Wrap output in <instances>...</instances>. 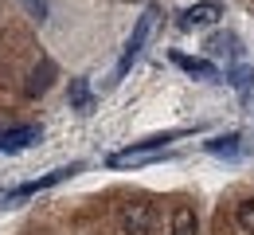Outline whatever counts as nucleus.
<instances>
[{
    "instance_id": "20e7f679",
    "label": "nucleus",
    "mask_w": 254,
    "mask_h": 235,
    "mask_svg": "<svg viewBox=\"0 0 254 235\" xmlns=\"http://www.w3.org/2000/svg\"><path fill=\"white\" fill-rule=\"evenodd\" d=\"M74 172H82V165H78V161H74V165H66V168H55V172L39 176V180H32V184H20V188H12V204L24 200V196H32V192H43V188L59 184V180H66V176H74Z\"/></svg>"
},
{
    "instance_id": "423d86ee",
    "label": "nucleus",
    "mask_w": 254,
    "mask_h": 235,
    "mask_svg": "<svg viewBox=\"0 0 254 235\" xmlns=\"http://www.w3.org/2000/svg\"><path fill=\"white\" fill-rule=\"evenodd\" d=\"M43 137V130L39 126H20V130H4L0 134V149L4 153H16V149H28L32 141H39Z\"/></svg>"
},
{
    "instance_id": "39448f33",
    "label": "nucleus",
    "mask_w": 254,
    "mask_h": 235,
    "mask_svg": "<svg viewBox=\"0 0 254 235\" xmlns=\"http://www.w3.org/2000/svg\"><path fill=\"white\" fill-rule=\"evenodd\" d=\"M223 16V4H215V0H203V4H191L188 12L180 16V28L184 32H191V28H203V24H215Z\"/></svg>"
},
{
    "instance_id": "1a4fd4ad",
    "label": "nucleus",
    "mask_w": 254,
    "mask_h": 235,
    "mask_svg": "<svg viewBox=\"0 0 254 235\" xmlns=\"http://www.w3.org/2000/svg\"><path fill=\"white\" fill-rule=\"evenodd\" d=\"M172 63H176L180 71H188V75H199V78H219L215 63H207V59H191V55H172Z\"/></svg>"
},
{
    "instance_id": "7ed1b4c3",
    "label": "nucleus",
    "mask_w": 254,
    "mask_h": 235,
    "mask_svg": "<svg viewBox=\"0 0 254 235\" xmlns=\"http://www.w3.org/2000/svg\"><path fill=\"white\" fill-rule=\"evenodd\" d=\"M153 224H157V212H153V204L145 200H129L122 208V228L129 235H149L153 232Z\"/></svg>"
},
{
    "instance_id": "f03ea898",
    "label": "nucleus",
    "mask_w": 254,
    "mask_h": 235,
    "mask_svg": "<svg viewBox=\"0 0 254 235\" xmlns=\"http://www.w3.org/2000/svg\"><path fill=\"white\" fill-rule=\"evenodd\" d=\"M157 16H160L157 8H149V12L137 20V28L129 35V43H126V51H122V59H118V67H114V78H110V82H122V78H126V71L133 67V59H137V51H141V43H145V35H149V28H153Z\"/></svg>"
},
{
    "instance_id": "f257e3e1",
    "label": "nucleus",
    "mask_w": 254,
    "mask_h": 235,
    "mask_svg": "<svg viewBox=\"0 0 254 235\" xmlns=\"http://www.w3.org/2000/svg\"><path fill=\"white\" fill-rule=\"evenodd\" d=\"M176 134H160V137H149V141H141V145H133V149H122V153H114L106 165L110 168H126V165H145V161H157L160 149L168 145Z\"/></svg>"
},
{
    "instance_id": "f8f14e48",
    "label": "nucleus",
    "mask_w": 254,
    "mask_h": 235,
    "mask_svg": "<svg viewBox=\"0 0 254 235\" xmlns=\"http://www.w3.org/2000/svg\"><path fill=\"white\" fill-rule=\"evenodd\" d=\"M235 220H239V228H243L247 235H254V200H243V204H239Z\"/></svg>"
},
{
    "instance_id": "9d476101",
    "label": "nucleus",
    "mask_w": 254,
    "mask_h": 235,
    "mask_svg": "<svg viewBox=\"0 0 254 235\" xmlns=\"http://www.w3.org/2000/svg\"><path fill=\"white\" fill-rule=\"evenodd\" d=\"M70 102L78 114H90L94 110V98H90V82L86 78H70Z\"/></svg>"
},
{
    "instance_id": "ddd939ff",
    "label": "nucleus",
    "mask_w": 254,
    "mask_h": 235,
    "mask_svg": "<svg viewBox=\"0 0 254 235\" xmlns=\"http://www.w3.org/2000/svg\"><path fill=\"white\" fill-rule=\"evenodd\" d=\"M231 43H235L231 35H211V39H207V51H211V55H231Z\"/></svg>"
},
{
    "instance_id": "6e6552de",
    "label": "nucleus",
    "mask_w": 254,
    "mask_h": 235,
    "mask_svg": "<svg viewBox=\"0 0 254 235\" xmlns=\"http://www.w3.org/2000/svg\"><path fill=\"white\" fill-rule=\"evenodd\" d=\"M199 220H195V208L191 204H176L172 208V235H195Z\"/></svg>"
},
{
    "instance_id": "4468645a",
    "label": "nucleus",
    "mask_w": 254,
    "mask_h": 235,
    "mask_svg": "<svg viewBox=\"0 0 254 235\" xmlns=\"http://www.w3.org/2000/svg\"><path fill=\"white\" fill-rule=\"evenodd\" d=\"M28 12H32L35 20H47V0H20Z\"/></svg>"
},
{
    "instance_id": "0eeeda50",
    "label": "nucleus",
    "mask_w": 254,
    "mask_h": 235,
    "mask_svg": "<svg viewBox=\"0 0 254 235\" xmlns=\"http://www.w3.org/2000/svg\"><path fill=\"white\" fill-rule=\"evenodd\" d=\"M51 78H55V63H51V59H43V63H39V67L32 71V78H28V86H24V94H28V98H35V94H43V90L51 86Z\"/></svg>"
},
{
    "instance_id": "2eb2a0df",
    "label": "nucleus",
    "mask_w": 254,
    "mask_h": 235,
    "mask_svg": "<svg viewBox=\"0 0 254 235\" xmlns=\"http://www.w3.org/2000/svg\"><path fill=\"white\" fill-rule=\"evenodd\" d=\"M126 4H145V0H126Z\"/></svg>"
},
{
    "instance_id": "9b49d317",
    "label": "nucleus",
    "mask_w": 254,
    "mask_h": 235,
    "mask_svg": "<svg viewBox=\"0 0 254 235\" xmlns=\"http://www.w3.org/2000/svg\"><path fill=\"white\" fill-rule=\"evenodd\" d=\"M239 141H243L239 134H227V137H211V141H207V153H227V157H231V153H239Z\"/></svg>"
}]
</instances>
